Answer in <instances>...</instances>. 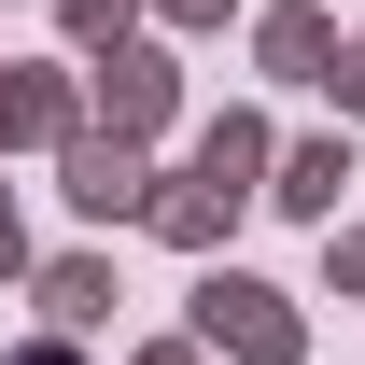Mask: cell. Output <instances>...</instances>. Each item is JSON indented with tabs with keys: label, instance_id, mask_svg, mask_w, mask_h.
Listing matches in <instances>:
<instances>
[{
	"label": "cell",
	"instance_id": "1",
	"mask_svg": "<svg viewBox=\"0 0 365 365\" xmlns=\"http://www.w3.org/2000/svg\"><path fill=\"white\" fill-rule=\"evenodd\" d=\"M351 98H365V71H351Z\"/></svg>",
	"mask_w": 365,
	"mask_h": 365
},
{
	"label": "cell",
	"instance_id": "2",
	"mask_svg": "<svg viewBox=\"0 0 365 365\" xmlns=\"http://www.w3.org/2000/svg\"><path fill=\"white\" fill-rule=\"evenodd\" d=\"M29 365H56V351H29Z\"/></svg>",
	"mask_w": 365,
	"mask_h": 365
}]
</instances>
